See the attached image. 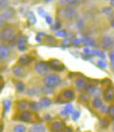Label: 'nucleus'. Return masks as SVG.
Instances as JSON below:
<instances>
[{
	"label": "nucleus",
	"mask_w": 114,
	"mask_h": 132,
	"mask_svg": "<svg viewBox=\"0 0 114 132\" xmlns=\"http://www.w3.org/2000/svg\"><path fill=\"white\" fill-rule=\"evenodd\" d=\"M65 2L68 4H75L78 2V0H65Z\"/></svg>",
	"instance_id": "nucleus-33"
},
{
	"label": "nucleus",
	"mask_w": 114,
	"mask_h": 132,
	"mask_svg": "<svg viewBox=\"0 0 114 132\" xmlns=\"http://www.w3.org/2000/svg\"><path fill=\"white\" fill-rule=\"evenodd\" d=\"M57 36H60V37H64L66 36V32L64 30H62V31H58V33H57Z\"/></svg>",
	"instance_id": "nucleus-30"
},
{
	"label": "nucleus",
	"mask_w": 114,
	"mask_h": 132,
	"mask_svg": "<svg viewBox=\"0 0 114 132\" xmlns=\"http://www.w3.org/2000/svg\"><path fill=\"white\" fill-rule=\"evenodd\" d=\"M108 111V115L110 116V118L114 119V105H111L107 110Z\"/></svg>",
	"instance_id": "nucleus-23"
},
{
	"label": "nucleus",
	"mask_w": 114,
	"mask_h": 132,
	"mask_svg": "<svg viewBox=\"0 0 114 132\" xmlns=\"http://www.w3.org/2000/svg\"><path fill=\"white\" fill-rule=\"evenodd\" d=\"M110 58H111V61L113 62L114 61V52H111L110 54Z\"/></svg>",
	"instance_id": "nucleus-37"
},
{
	"label": "nucleus",
	"mask_w": 114,
	"mask_h": 132,
	"mask_svg": "<svg viewBox=\"0 0 114 132\" xmlns=\"http://www.w3.org/2000/svg\"><path fill=\"white\" fill-rule=\"evenodd\" d=\"M79 117H80V112H79V111H75V112L73 113V119L74 120H76Z\"/></svg>",
	"instance_id": "nucleus-32"
},
{
	"label": "nucleus",
	"mask_w": 114,
	"mask_h": 132,
	"mask_svg": "<svg viewBox=\"0 0 114 132\" xmlns=\"http://www.w3.org/2000/svg\"><path fill=\"white\" fill-rule=\"evenodd\" d=\"M16 86L17 90L20 91V92H22V91L24 90V85L22 84V82H20V81L16 82Z\"/></svg>",
	"instance_id": "nucleus-25"
},
{
	"label": "nucleus",
	"mask_w": 114,
	"mask_h": 132,
	"mask_svg": "<svg viewBox=\"0 0 114 132\" xmlns=\"http://www.w3.org/2000/svg\"><path fill=\"white\" fill-rule=\"evenodd\" d=\"M26 128L22 124H17L14 127V132H25Z\"/></svg>",
	"instance_id": "nucleus-22"
},
{
	"label": "nucleus",
	"mask_w": 114,
	"mask_h": 132,
	"mask_svg": "<svg viewBox=\"0 0 114 132\" xmlns=\"http://www.w3.org/2000/svg\"><path fill=\"white\" fill-rule=\"evenodd\" d=\"M113 46H114V43H113Z\"/></svg>",
	"instance_id": "nucleus-42"
},
{
	"label": "nucleus",
	"mask_w": 114,
	"mask_h": 132,
	"mask_svg": "<svg viewBox=\"0 0 114 132\" xmlns=\"http://www.w3.org/2000/svg\"><path fill=\"white\" fill-rule=\"evenodd\" d=\"M18 107H19V109H21V110H26V109H28V107H30V103H28V101H25V100L20 101L18 103Z\"/></svg>",
	"instance_id": "nucleus-18"
},
{
	"label": "nucleus",
	"mask_w": 114,
	"mask_h": 132,
	"mask_svg": "<svg viewBox=\"0 0 114 132\" xmlns=\"http://www.w3.org/2000/svg\"><path fill=\"white\" fill-rule=\"evenodd\" d=\"M14 14V10H12V9H9V10H8L7 11H5L4 13L1 16V18L3 19V20H4V19H8V18H9L12 15Z\"/></svg>",
	"instance_id": "nucleus-19"
},
{
	"label": "nucleus",
	"mask_w": 114,
	"mask_h": 132,
	"mask_svg": "<svg viewBox=\"0 0 114 132\" xmlns=\"http://www.w3.org/2000/svg\"><path fill=\"white\" fill-rule=\"evenodd\" d=\"M27 16H28V20L29 23L32 24V25L35 23V22H36L35 16H34V15L33 13H32L31 11H28V14H27Z\"/></svg>",
	"instance_id": "nucleus-20"
},
{
	"label": "nucleus",
	"mask_w": 114,
	"mask_h": 132,
	"mask_svg": "<svg viewBox=\"0 0 114 132\" xmlns=\"http://www.w3.org/2000/svg\"><path fill=\"white\" fill-rule=\"evenodd\" d=\"M55 25H56V26H54V27H53L54 29H59V28L61 27V23H58V22H57Z\"/></svg>",
	"instance_id": "nucleus-35"
},
{
	"label": "nucleus",
	"mask_w": 114,
	"mask_h": 132,
	"mask_svg": "<svg viewBox=\"0 0 114 132\" xmlns=\"http://www.w3.org/2000/svg\"><path fill=\"white\" fill-rule=\"evenodd\" d=\"M51 104V99L48 98H42L39 102V106L41 107H48Z\"/></svg>",
	"instance_id": "nucleus-16"
},
{
	"label": "nucleus",
	"mask_w": 114,
	"mask_h": 132,
	"mask_svg": "<svg viewBox=\"0 0 114 132\" xmlns=\"http://www.w3.org/2000/svg\"><path fill=\"white\" fill-rule=\"evenodd\" d=\"M11 54V48L7 45H0V59L5 60Z\"/></svg>",
	"instance_id": "nucleus-6"
},
{
	"label": "nucleus",
	"mask_w": 114,
	"mask_h": 132,
	"mask_svg": "<svg viewBox=\"0 0 114 132\" xmlns=\"http://www.w3.org/2000/svg\"><path fill=\"white\" fill-rule=\"evenodd\" d=\"M13 73L16 77H22L24 76V69L22 67L16 66L13 68Z\"/></svg>",
	"instance_id": "nucleus-11"
},
{
	"label": "nucleus",
	"mask_w": 114,
	"mask_h": 132,
	"mask_svg": "<svg viewBox=\"0 0 114 132\" xmlns=\"http://www.w3.org/2000/svg\"><path fill=\"white\" fill-rule=\"evenodd\" d=\"M113 131H114V123H113Z\"/></svg>",
	"instance_id": "nucleus-41"
},
{
	"label": "nucleus",
	"mask_w": 114,
	"mask_h": 132,
	"mask_svg": "<svg viewBox=\"0 0 114 132\" xmlns=\"http://www.w3.org/2000/svg\"><path fill=\"white\" fill-rule=\"evenodd\" d=\"M112 44H113L112 39H111L110 36H104L103 45H104V47H105V48H106V49L110 48Z\"/></svg>",
	"instance_id": "nucleus-12"
},
{
	"label": "nucleus",
	"mask_w": 114,
	"mask_h": 132,
	"mask_svg": "<svg viewBox=\"0 0 114 132\" xmlns=\"http://www.w3.org/2000/svg\"><path fill=\"white\" fill-rule=\"evenodd\" d=\"M64 16L66 19L71 20L76 16V11L73 8V7L67 6L64 10Z\"/></svg>",
	"instance_id": "nucleus-5"
},
{
	"label": "nucleus",
	"mask_w": 114,
	"mask_h": 132,
	"mask_svg": "<svg viewBox=\"0 0 114 132\" xmlns=\"http://www.w3.org/2000/svg\"><path fill=\"white\" fill-rule=\"evenodd\" d=\"M46 22L48 24H51V23H53V19H51V16H46Z\"/></svg>",
	"instance_id": "nucleus-34"
},
{
	"label": "nucleus",
	"mask_w": 114,
	"mask_h": 132,
	"mask_svg": "<svg viewBox=\"0 0 114 132\" xmlns=\"http://www.w3.org/2000/svg\"><path fill=\"white\" fill-rule=\"evenodd\" d=\"M26 41H27V40L25 38H22V39L19 40V42H18V48L20 49V50L23 51V50H25V49L27 48Z\"/></svg>",
	"instance_id": "nucleus-17"
},
{
	"label": "nucleus",
	"mask_w": 114,
	"mask_h": 132,
	"mask_svg": "<svg viewBox=\"0 0 114 132\" xmlns=\"http://www.w3.org/2000/svg\"><path fill=\"white\" fill-rule=\"evenodd\" d=\"M14 36H15V32L11 28H9V27H5V28H4L2 29L1 38L3 39L4 41L9 42L14 38Z\"/></svg>",
	"instance_id": "nucleus-3"
},
{
	"label": "nucleus",
	"mask_w": 114,
	"mask_h": 132,
	"mask_svg": "<svg viewBox=\"0 0 114 132\" xmlns=\"http://www.w3.org/2000/svg\"><path fill=\"white\" fill-rule=\"evenodd\" d=\"M93 54H95V55H97V56H100V57H103L104 58V54H101L100 51H98V50H94L93 51Z\"/></svg>",
	"instance_id": "nucleus-31"
},
{
	"label": "nucleus",
	"mask_w": 114,
	"mask_h": 132,
	"mask_svg": "<svg viewBox=\"0 0 114 132\" xmlns=\"http://www.w3.org/2000/svg\"><path fill=\"white\" fill-rule=\"evenodd\" d=\"M11 101L9 100H4V108H5L6 110V111H9V107H11Z\"/></svg>",
	"instance_id": "nucleus-28"
},
{
	"label": "nucleus",
	"mask_w": 114,
	"mask_h": 132,
	"mask_svg": "<svg viewBox=\"0 0 114 132\" xmlns=\"http://www.w3.org/2000/svg\"><path fill=\"white\" fill-rule=\"evenodd\" d=\"M61 97L64 100H72L74 98V93L71 90H65L61 93Z\"/></svg>",
	"instance_id": "nucleus-9"
},
{
	"label": "nucleus",
	"mask_w": 114,
	"mask_h": 132,
	"mask_svg": "<svg viewBox=\"0 0 114 132\" xmlns=\"http://www.w3.org/2000/svg\"><path fill=\"white\" fill-rule=\"evenodd\" d=\"M98 66L100 67V68H106V64L103 61H98Z\"/></svg>",
	"instance_id": "nucleus-29"
},
{
	"label": "nucleus",
	"mask_w": 114,
	"mask_h": 132,
	"mask_svg": "<svg viewBox=\"0 0 114 132\" xmlns=\"http://www.w3.org/2000/svg\"><path fill=\"white\" fill-rule=\"evenodd\" d=\"M61 82V78L57 74H49L44 79V83L48 88H53L58 86Z\"/></svg>",
	"instance_id": "nucleus-1"
},
{
	"label": "nucleus",
	"mask_w": 114,
	"mask_h": 132,
	"mask_svg": "<svg viewBox=\"0 0 114 132\" xmlns=\"http://www.w3.org/2000/svg\"><path fill=\"white\" fill-rule=\"evenodd\" d=\"M49 67L48 63H46V62H43V61H40V62H38L36 65H35V70L36 72L38 73L40 75H45L48 73L49 71Z\"/></svg>",
	"instance_id": "nucleus-4"
},
{
	"label": "nucleus",
	"mask_w": 114,
	"mask_h": 132,
	"mask_svg": "<svg viewBox=\"0 0 114 132\" xmlns=\"http://www.w3.org/2000/svg\"><path fill=\"white\" fill-rule=\"evenodd\" d=\"M20 119L23 122H27V123H38V122L40 121V119L39 118L38 116L28 111H23L21 114Z\"/></svg>",
	"instance_id": "nucleus-2"
},
{
	"label": "nucleus",
	"mask_w": 114,
	"mask_h": 132,
	"mask_svg": "<svg viewBox=\"0 0 114 132\" xmlns=\"http://www.w3.org/2000/svg\"><path fill=\"white\" fill-rule=\"evenodd\" d=\"M64 112L66 114H70V113H72L73 112V106L71 104H68L65 109H64Z\"/></svg>",
	"instance_id": "nucleus-24"
},
{
	"label": "nucleus",
	"mask_w": 114,
	"mask_h": 132,
	"mask_svg": "<svg viewBox=\"0 0 114 132\" xmlns=\"http://www.w3.org/2000/svg\"><path fill=\"white\" fill-rule=\"evenodd\" d=\"M3 86H4V80L2 78H0V90L3 88Z\"/></svg>",
	"instance_id": "nucleus-36"
},
{
	"label": "nucleus",
	"mask_w": 114,
	"mask_h": 132,
	"mask_svg": "<svg viewBox=\"0 0 114 132\" xmlns=\"http://www.w3.org/2000/svg\"><path fill=\"white\" fill-rule=\"evenodd\" d=\"M29 132H46V129L42 124H35L31 127Z\"/></svg>",
	"instance_id": "nucleus-13"
},
{
	"label": "nucleus",
	"mask_w": 114,
	"mask_h": 132,
	"mask_svg": "<svg viewBox=\"0 0 114 132\" xmlns=\"http://www.w3.org/2000/svg\"><path fill=\"white\" fill-rule=\"evenodd\" d=\"M9 0H0V9H4L7 6Z\"/></svg>",
	"instance_id": "nucleus-26"
},
{
	"label": "nucleus",
	"mask_w": 114,
	"mask_h": 132,
	"mask_svg": "<svg viewBox=\"0 0 114 132\" xmlns=\"http://www.w3.org/2000/svg\"><path fill=\"white\" fill-rule=\"evenodd\" d=\"M32 60H33V58L29 55H23L19 59V62L22 65H28L32 61Z\"/></svg>",
	"instance_id": "nucleus-14"
},
{
	"label": "nucleus",
	"mask_w": 114,
	"mask_h": 132,
	"mask_svg": "<svg viewBox=\"0 0 114 132\" xmlns=\"http://www.w3.org/2000/svg\"><path fill=\"white\" fill-rule=\"evenodd\" d=\"M2 130H3V124L0 123V132H2Z\"/></svg>",
	"instance_id": "nucleus-40"
},
{
	"label": "nucleus",
	"mask_w": 114,
	"mask_h": 132,
	"mask_svg": "<svg viewBox=\"0 0 114 132\" xmlns=\"http://www.w3.org/2000/svg\"><path fill=\"white\" fill-rule=\"evenodd\" d=\"M51 128L54 132H61L64 129V124L62 122H55L53 123Z\"/></svg>",
	"instance_id": "nucleus-10"
},
{
	"label": "nucleus",
	"mask_w": 114,
	"mask_h": 132,
	"mask_svg": "<svg viewBox=\"0 0 114 132\" xmlns=\"http://www.w3.org/2000/svg\"><path fill=\"white\" fill-rule=\"evenodd\" d=\"M76 86L79 90H83L86 88V81L83 79H77L76 80Z\"/></svg>",
	"instance_id": "nucleus-15"
},
{
	"label": "nucleus",
	"mask_w": 114,
	"mask_h": 132,
	"mask_svg": "<svg viewBox=\"0 0 114 132\" xmlns=\"http://www.w3.org/2000/svg\"><path fill=\"white\" fill-rule=\"evenodd\" d=\"M107 110H108V108H106V106H103L102 105V111H103V112H106V111H107Z\"/></svg>",
	"instance_id": "nucleus-38"
},
{
	"label": "nucleus",
	"mask_w": 114,
	"mask_h": 132,
	"mask_svg": "<svg viewBox=\"0 0 114 132\" xmlns=\"http://www.w3.org/2000/svg\"><path fill=\"white\" fill-rule=\"evenodd\" d=\"M93 105L95 107V108H100L102 107L103 105V103H102V100L100 98H95L93 101Z\"/></svg>",
	"instance_id": "nucleus-21"
},
{
	"label": "nucleus",
	"mask_w": 114,
	"mask_h": 132,
	"mask_svg": "<svg viewBox=\"0 0 114 132\" xmlns=\"http://www.w3.org/2000/svg\"><path fill=\"white\" fill-rule=\"evenodd\" d=\"M49 67H51L53 70L56 71H62L64 68V65L61 63L58 60H51V61L48 63Z\"/></svg>",
	"instance_id": "nucleus-7"
},
{
	"label": "nucleus",
	"mask_w": 114,
	"mask_h": 132,
	"mask_svg": "<svg viewBox=\"0 0 114 132\" xmlns=\"http://www.w3.org/2000/svg\"><path fill=\"white\" fill-rule=\"evenodd\" d=\"M104 98L106 101H112L114 99V89L112 87H107L104 92Z\"/></svg>",
	"instance_id": "nucleus-8"
},
{
	"label": "nucleus",
	"mask_w": 114,
	"mask_h": 132,
	"mask_svg": "<svg viewBox=\"0 0 114 132\" xmlns=\"http://www.w3.org/2000/svg\"><path fill=\"white\" fill-rule=\"evenodd\" d=\"M30 107L34 111H39V104H37V103H30Z\"/></svg>",
	"instance_id": "nucleus-27"
},
{
	"label": "nucleus",
	"mask_w": 114,
	"mask_h": 132,
	"mask_svg": "<svg viewBox=\"0 0 114 132\" xmlns=\"http://www.w3.org/2000/svg\"><path fill=\"white\" fill-rule=\"evenodd\" d=\"M110 4L111 5V7H113V8H114V0H111V1H110Z\"/></svg>",
	"instance_id": "nucleus-39"
}]
</instances>
